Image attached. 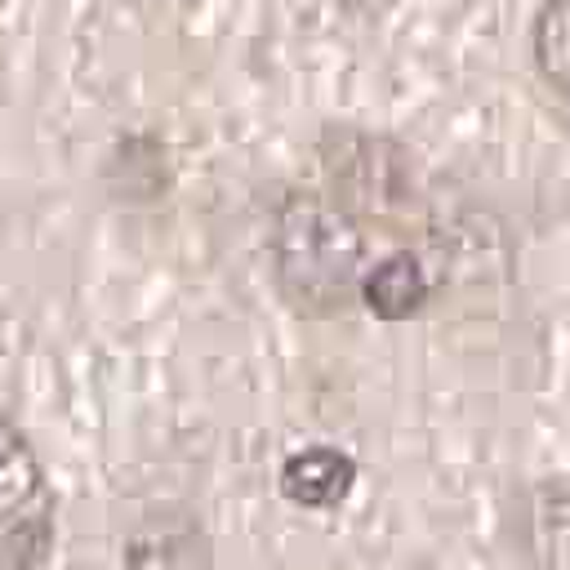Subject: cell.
Here are the masks:
<instances>
[{
	"label": "cell",
	"instance_id": "obj_1",
	"mask_svg": "<svg viewBox=\"0 0 570 570\" xmlns=\"http://www.w3.org/2000/svg\"><path fill=\"white\" fill-rule=\"evenodd\" d=\"M267 258L281 294L316 316L361 298V281L370 272L356 214L321 191H285L276 200L267 218Z\"/></svg>",
	"mask_w": 570,
	"mask_h": 570
},
{
	"label": "cell",
	"instance_id": "obj_2",
	"mask_svg": "<svg viewBox=\"0 0 570 570\" xmlns=\"http://www.w3.org/2000/svg\"><path fill=\"white\" fill-rule=\"evenodd\" d=\"M53 485L27 432L0 410V566L45 570L53 557Z\"/></svg>",
	"mask_w": 570,
	"mask_h": 570
},
{
	"label": "cell",
	"instance_id": "obj_3",
	"mask_svg": "<svg viewBox=\"0 0 570 570\" xmlns=\"http://www.w3.org/2000/svg\"><path fill=\"white\" fill-rule=\"evenodd\" d=\"M120 570H209L205 525L183 508L138 517L120 539Z\"/></svg>",
	"mask_w": 570,
	"mask_h": 570
},
{
	"label": "cell",
	"instance_id": "obj_4",
	"mask_svg": "<svg viewBox=\"0 0 570 570\" xmlns=\"http://www.w3.org/2000/svg\"><path fill=\"white\" fill-rule=\"evenodd\" d=\"M517 548L530 570H570V472L539 476L521 490Z\"/></svg>",
	"mask_w": 570,
	"mask_h": 570
},
{
	"label": "cell",
	"instance_id": "obj_5",
	"mask_svg": "<svg viewBox=\"0 0 570 570\" xmlns=\"http://www.w3.org/2000/svg\"><path fill=\"white\" fill-rule=\"evenodd\" d=\"M334 174L343 178V187L379 209H405L414 196L410 156L392 138L352 134V142H343V156H334Z\"/></svg>",
	"mask_w": 570,
	"mask_h": 570
},
{
	"label": "cell",
	"instance_id": "obj_6",
	"mask_svg": "<svg viewBox=\"0 0 570 570\" xmlns=\"http://www.w3.org/2000/svg\"><path fill=\"white\" fill-rule=\"evenodd\" d=\"M356 485V459L343 445L307 441L285 454L281 463V494L303 512H330L338 508Z\"/></svg>",
	"mask_w": 570,
	"mask_h": 570
},
{
	"label": "cell",
	"instance_id": "obj_7",
	"mask_svg": "<svg viewBox=\"0 0 570 570\" xmlns=\"http://www.w3.org/2000/svg\"><path fill=\"white\" fill-rule=\"evenodd\" d=\"M432 294V276L423 267L419 254L410 249H392L383 258L370 263L365 281H361V303L379 316V321H405L414 316Z\"/></svg>",
	"mask_w": 570,
	"mask_h": 570
},
{
	"label": "cell",
	"instance_id": "obj_8",
	"mask_svg": "<svg viewBox=\"0 0 570 570\" xmlns=\"http://www.w3.org/2000/svg\"><path fill=\"white\" fill-rule=\"evenodd\" d=\"M530 58L539 85L570 111V0H539L530 18Z\"/></svg>",
	"mask_w": 570,
	"mask_h": 570
}]
</instances>
